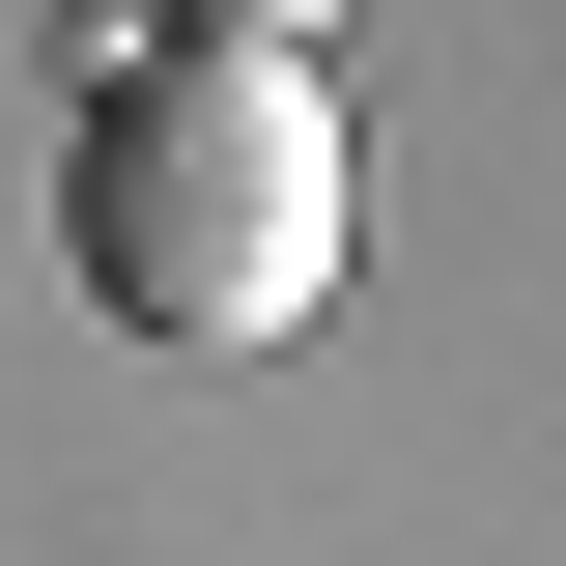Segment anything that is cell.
Returning <instances> with one entry per match:
<instances>
[{"mask_svg":"<svg viewBox=\"0 0 566 566\" xmlns=\"http://www.w3.org/2000/svg\"><path fill=\"white\" fill-rule=\"evenodd\" d=\"M170 29H199V57H312L340 0H170Z\"/></svg>","mask_w":566,"mask_h":566,"instance_id":"7a4b0ae2","label":"cell"},{"mask_svg":"<svg viewBox=\"0 0 566 566\" xmlns=\"http://www.w3.org/2000/svg\"><path fill=\"white\" fill-rule=\"evenodd\" d=\"M57 255L142 340H283L340 283V114H312V57H199V29L114 57L57 114Z\"/></svg>","mask_w":566,"mask_h":566,"instance_id":"6da1fadb","label":"cell"}]
</instances>
